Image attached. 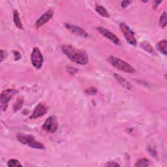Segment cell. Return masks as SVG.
Instances as JSON below:
<instances>
[{"label":"cell","mask_w":167,"mask_h":167,"mask_svg":"<svg viewBox=\"0 0 167 167\" xmlns=\"http://www.w3.org/2000/svg\"><path fill=\"white\" fill-rule=\"evenodd\" d=\"M61 50L68 58L77 64L86 65L88 62V55L84 51L69 45H63Z\"/></svg>","instance_id":"cell-1"},{"label":"cell","mask_w":167,"mask_h":167,"mask_svg":"<svg viewBox=\"0 0 167 167\" xmlns=\"http://www.w3.org/2000/svg\"><path fill=\"white\" fill-rule=\"evenodd\" d=\"M17 140L20 143L27 145L30 147L35 148V149L45 150V147L42 144L37 142L33 135L26 134H18L16 136Z\"/></svg>","instance_id":"cell-2"},{"label":"cell","mask_w":167,"mask_h":167,"mask_svg":"<svg viewBox=\"0 0 167 167\" xmlns=\"http://www.w3.org/2000/svg\"><path fill=\"white\" fill-rule=\"evenodd\" d=\"M108 60L114 67L120 71L128 73H134L135 72V69L133 66L118 58L115 56H109Z\"/></svg>","instance_id":"cell-3"},{"label":"cell","mask_w":167,"mask_h":167,"mask_svg":"<svg viewBox=\"0 0 167 167\" xmlns=\"http://www.w3.org/2000/svg\"><path fill=\"white\" fill-rule=\"evenodd\" d=\"M18 91L13 89H7L2 91L0 99V108L4 112L8 107V104L11 99L15 95Z\"/></svg>","instance_id":"cell-4"},{"label":"cell","mask_w":167,"mask_h":167,"mask_svg":"<svg viewBox=\"0 0 167 167\" xmlns=\"http://www.w3.org/2000/svg\"><path fill=\"white\" fill-rule=\"evenodd\" d=\"M58 127V121L56 117L52 116L48 117L44 124L42 126V129L45 131L49 133H54L57 131Z\"/></svg>","instance_id":"cell-5"},{"label":"cell","mask_w":167,"mask_h":167,"mask_svg":"<svg viewBox=\"0 0 167 167\" xmlns=\"http://www.w3.org/2000/svg\"><path fill=\"white\" fill-rule=\"evenodd\" d=\"M31 60H32V64L35 69H40L42 66L43 61V55L39 49L37 47H35L31 55Z\"/></svg>","instance_id":"cell-6"},{"label":"cell","mask_w":167,"mask_h":167,"mask_svg":"<svg viewBox=\"0 0 167 167\" xmlns=\"http://www.w3.org/2000/svg\"><path fill=\"white\" fill-rule=\"evenodd\" d=\"M120 28L122 31L124 37L129 44L133 46L137 45V39L134 37V33L127 24L124 23L120 24Z\"/></svg>","instance_id":"cell-7"},{"label":"cell","mask_w":167,"mask_h":167,"mask_svg":"<svg viewBox=\"0 0 167 167\" xmlns=\"http://www.w3.org/2000/svg\"><path fill=\"white\" fill-rule=\"evenodd\" d=\"M48 108L44 103H40L35 107L33 112L32 116L29 117V118L33 120L44 116L48 112Z\"/></svg>","instance_id":"cell-8"},{"label":"cell","mask_w":167,"mask_h":167,"mask_svg":"<svg viewBox=\"0 0 167 167\" xmlns=\"http://www.w3.org/2000/svg\"><path fill=\"white\" fill-rule=\"evenodd\" d=\"M97 30L104 37H106L110 41H112L113 43H114L115 45H118V46L121 45L120 40L119 39V38L117 37L116 35H114L113 33L110 32L109 30L103 28H98Z\"/></svg>","instance_id":"cell-9"},{"label":"cell","mask_w":167,"mask_h":167,"mask_svg":"<svg viewBox=\"0 0 167 167\" xmlns=\"http://www.w3.org/2000/svg\"><path fill=\"white\" fill-rule=\"evenodd\" d=\"M53 15H54L53 10H52V9L48 10L39 18L37 21L36 22L35 27L37 28H39L41 27H42V26H44L46 23H47L49 20L51 19L53 16Z\"/></svg>","instance_id":"cell-10"},{"label":"cell","mask_w":167,"mask_h":167,"mask_svg":"<svg viewBox=\"0 0 167 167\" xmlns=\"http://www.w3.org/2000/svg\"><path fill=\"white\" fill-rule=\"evenodd\" d=\"M65 27L73 33H75L77 35L83 37H88V33L86 32V31L81 28L78 27L75 25H72L70 24H65Z\"/></svg>","instance_id":"cell-11"},{"label":"cell","mask_w":167,"mask_h":167,"mask_svg":"<svg viewBox=\"0 0 167 167\" xmlns=\"http://www.w3.org/2000/svg\"><path fill=\"white\" fill-rule=\"evenodd\" d=\"M114 77L117 81L118 82L123 86V87H124L125 88H126L129 90H132V88H133L132 85L130 84L127 81V80H126L124 78H123L121 76H120L119 75H117V74H114Z\"/></svg>","instance_id":"cell-12"},{"label":"cell","mask_w":167,"mask_h":167,"mask_svg":"<svg viewBox=\"0 0 167 167\" xmlns=\"http://www.w3.org/2000/svg\"><path fill=\"white\" fill-rule=\"evenodd\" d=\"M13 20L15 26L20 29H23V24L21 22L19 13L17 10H14L13 11Z\"/></svg>","instance_id":"cell-13"},{"label":"cell","mask_w":167,"mask_h":167,"mask_svg":"<svg viewBox=\"0 0 167 167\" xmlns=\"http://www.w3.org/2000/svg\"><path fill=\"white\" fill-rule=\"evenodd\" d=\"M140 46L142 47V49H144V50L147 53H149L152 55H156V51H155L153 48L147 42H146V41L142 42L140 44Z\"/></svg>","instance_id":"cell-14"},{"label":"cell","mask_w":167,"mask_h":167,"mask_svg":"<svg viewBox=\"0 0 167 167\" xmlns=\"http://www.w3.org/2000/svg\"><path fill=\"white\" fill-rule=\"evenodd\" d=\"M95 11L97 13L101 15L103 17H105V18H109L110 15L108 13V11H107V9H105L104 7H102L101 5H98L95 8Z\"/></svg>","instance_id":"cell-15"},{"label":"cell","mask_w":167,"mask_h":167,"mask_svg":"<svg viewBox=\"0 0 167 167\" xmlns=\"http://www.w3.org/2000/svg\"><path fill=\"white\" fill-rule=\"evenodd\" d=\"M157 48L158 50L163 53L164 55H166V41L163 40L159 42L157 45Z\"/></svg>","instance_id":"cell-16"},{"label":"cell","mask_w":167,"mask_h":167,"mask_svg":"<svg viewBox=\"0 0 167 167\" xmlns=\"http://www.w3.org/2000/svg\"><path fill=\"white\" fill-rule=\"evenodd\" d=\"M150 165V160L147 159H140L137 160V162L134 164L136 166H148Z\"/></svg>","instance_id":"cell-17"},{"label":"cell","mask_w":167,"mask_h":167,"mask_svg":"<svg viewBox=\"0 0 167 167\" xmlns=\"http://www.w3.org/2000/svg\"><path fill=\"white\" fill-rule=\"evenodd\" d=\"M24 103V99L22 97H18L14 104V110L17 111L22 108Z\"/></svg>","instance_id":"cell-18"},{"label":"cell","mask_w":167,"mask_h":167,"mask_svg":"<svg viewBox=\"0 0 167 167\" xmlns=\"http://www.w3.org/2000/svg\"><path fill=\"white\" fill-rule=\"evenodd\" d=\"M7 166L9 167H16V166H22V165L19 162L18 160L15 159H10L8 161Z\"/></svg>","instance_id":"cell-19"},{"label":"cell","mask_w":167,"mask_h":167,"mask_svg":"<svg viewBox=\"0 0 167 167\" xmlns=\"http://www.w3.org/2000/svg\"><path fill=\"white\" fill-rule=\"evenodd\" d=\"M159 25L161 28H165L166 26V13L165 12H164L160 18Z\"/></svg>","instance_id":"cell-20"},{"label":"cell","mask_w":167,"mask_h":167,"mask_svg":"<svg viewBox=\"0 0 167 167\" xmlns=\"http://www.w3.org/2000/svg\"><path fill=\"white\" fill-rule=\"evenodd\" d=\"M97 90L94 87H90L86 90V94L90 95H94L97 94Z\"/></svg>","instance_id":"cell-21"},{"label":"cell","mask_w":167,"mask_h":167,"mask_svg":"<svg viewBox=\"0 0 167 167\" xmlns=\"http://www.w3.org/2000/svg\"><path fill=\"white\" fill-rule=\"evenodd\" d=\"M105 166H120V165L119 164H117L115 162H108L106 165H105Z\"/></svg>","instance_id":"cell-22"},{"label":"cell","mask_w":167,"mask_h":167,"mask_svg":"<svg viewBox=\"0 0 167 167\" xmlns=\"http://www.w3.org/2000/svg\"><path fill=\"white\" fill-rule=\"evenodd\" d=\"M14 55H15V60L18 61L20 59V54L18 51H13Z\"/></svg>","instance_id":"cell-23"},{"label":"cell","mask_w":167,"mask_h":167,"mask_svg":"<svg viewBox=\"0 0 167 167\" xmlns=\"http://www.w3.org/2000/svg\"><path fill=\"white\" fill-rule=\"evenodd\" d=\"M131 3V2H130V1H123V2H122V3H121V6H122V7H123V8L127 7V6H128L130 3Z\"/></svg>","instance_id":"cell-24"},{"label":"cell","mask_w":167,"mask_h":167,"mask_svg":"<svg viewBox=\"0 0 167 167\" xmlns=\"http://www.w3.org/2000/svg\"><path fill=\"white\" fill-rule=\"evenodd\" d=\"M161 3V2H154V4H153V8H154V9L157 8V6H158V5H159V3Z\"/></svg>","instance_id":"cell-25"},{"label":"cell","mask_w":167,"mask_h":167,"mask_svg":"<svg viewBox=\"0 0 167 167\" xmlns=\"http://www.w3.org/2000/svg\"><path fill=\"white\" fill-rule=\"evenodd\" d=\"M4 58H5V57H4V51L3 50H2L1 51V61H3Z\"/></svg>","instance_id":"cell-26"}]
</instances>
